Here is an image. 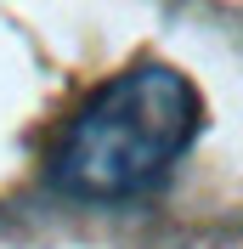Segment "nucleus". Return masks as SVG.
Returning <instances> with one entry per match:
<instances>
[{
	"mask_svg": "<svg viewBox=\"0 0 243 249\" xmlns=\"http://www.w3.org/2000/svg\"><path fill=\"white\" fill-rule=\"evenodd\" d=\"M204 102L187 85V74L164 62H136L102 91L85 96V108L68 119L57 153H51V181L68 198H130L153 187L175 159L192 147Z\"/></svg>",
	"mask_w": 243,
	"mask_h": 249,
	"instance_id": "nucleus-1",
	"label": "nucleus"
}]
</instances>
